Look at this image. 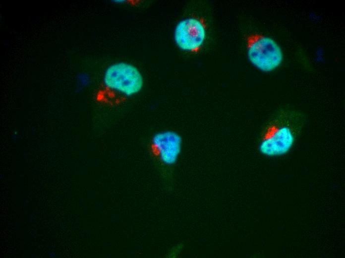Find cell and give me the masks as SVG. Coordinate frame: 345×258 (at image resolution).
Masks as SVG:
<instances>
[{"mask_svg":"<svg viewBox=\"0 0 345 258\" xmlns=\"http://www.w3.org/2000/svg\"><path fill=\"white\" fill-rule=\"evenodd\" d=\"M143 85V76L136 66L127 63H116L105 71L94 99L100 106L117 107L138 93Z\"/></svg>","mask_w":345,"mask_h":258,"instance_id":"6da1fadb","label":"cell"},{"mask_svg":"<svg viewBox=\"0 0 345 258\" xmlns=\"http://www.w3.org/2000/svg\"><path fill=\"white\" fill-rule=\"evenodd\" d=\"M301 111L283 109L277 111L263 128L258 144L261 154L276 157L287 154L293 147L306 123Z\"/></svg>","mask_w":345,"mask_h":258,"instance_id":"7a4b0ae2","label":"cell"},{"mask_svg":"<svg viewBox=\"0 0 345 258\" xmlns=\"http://www.w3.org/2000/svg\"><path fill=\"white\" fill-rule=\"evenodd\" d=\"M245 39L248 59L254 66L262 71L269 72L280 65L283 53L272 39L257 33L248 34Z\"/></svg>","mask_w":345,"mask_h":258,"instance_id":"3957f363","label":"cell"},{"mask_svg":"<svg viewBox=\"0 0 345 258\" xmlns=\"http://www.w3.org/2000/svg\"><path fill=\"white\" fill-rule=\"evenodd\" d=\"M207 28L206 21L202 16L193 15L183 19L174 28V42L183 51L198 53L206 40Z\"/></svg>","mask_w":345,"mask_h":258,"instance_id":"277c9868","label":"cell"},{"mask_svg":"<svg viewBox=\"0 0 345 258\" xmlns=\"http://www.w3.org/2000/svg\"><path fill=\"white\" fill-rule=\"evenodd\" d=\"M182 138L173 130L156 132L152 136L149 149L151 155L161 163L172 165L177 160L180 153Z\"/></svg>","mask_w":345,"mask_h":258,"instance_id":"5b68a950","label":"cell"}]
</instances>
